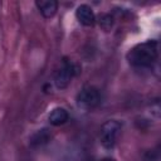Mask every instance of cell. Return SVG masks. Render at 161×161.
<instances>
[{
  "label": "cell",
  "mask_w": 161,
  "mask_h": 161,
  "mask_svg": "<svg viewBox=\"0 0 161 161\" xmlns=\"http://www.w3.org/2000/svg\"><path fill=\"white\" fill-rule=\"evenodd\" d=\"M158 58V43L147 40L135 45L127 54L128 63L135 68H150Z\"/></svg>",
  "instance_id": "6da1fadb"
},
{
  "label": "cell",
  "mask_w": 161,
  "mask_h": 161,
  "mask_svg": "<svg viewBox=\"0 0 161 161\" xmlns=\"http://www.w3.org/2000/svg\"><path fill=\"white\" fill-rule=\"evenodd\" d=\"M102 101L101 91L93 86H87L77 94V104L83 109H93Z\"/></svg>",
  "instance_id": "3957f363"
},
{
  "label": "cell",
  "mask_w": 161,
  "mask_h": 161,
  "mask_svg": "<svg viewBox=\"0 0 161 161\" xmlns=\"http://www.w3.org/2000/svg\"><path fill=\"white\" fill-rule=\"evenodd\" d=\"M101 161H116V160L112 158V157H104V158H102Z\"/></svg>",
  "instance_id": "9c48e42d"
},
{
  "label": "cell",
  "mask_w": 161,
  "mask_h": 161,
  "mask_svg": "<svg viewBox=\"0 0 161 161\" xmlns=\"http://www.w3.org/2000/svg\"><path fill=\"white\" fill-rule=\"evenodd\" d=\"M50 140H52V132L48 128H42L30 136L29 143L33 148H38V147H43V146L48 145L50 142Z\"/></svg>",
  "instance_id": "8992f818"
},
{
  "label": "cell",
  "mask_w": 161,
  "mask_h": 161,
  "mask_svg": "<svg viewBox=\"0 0 161 161\" xmlns=\"http://www.w3.org/2000/svg\"><path fill=\"white\" fill-rule=\"evenodd\" d=\"M75 16L78 21L84 26H93L96 23V15L92 10V8L87 4H82L75 10Z\"/></svg>",
  "instance_id": "5b68a950"
},
{
  "label": "cell",
  "mask_w": 161,
  "mask_h": 161,
  "mask_svg": "<svg viewBox=\"0 0 161 161\" xmlns=\"http://www.w3.org/2000/svg\"><path fill=\"white\" fill-rule=\"evenodd\" d=\"M68 118L69 114L63 107H57L49 113V123L52 126H62L68 121Z\"/></svg>",
  "instance_id": "ba28073f"
},
{
  "label": "cell",
  "mask_w": 161,
  "mask_h": 161,
  "mask_svg": "<svg viewBox=\"0 0 161 161\" xmlns=\"http://www.w3.org/2000/svg\"><path fill=\"white\" fill-rule=\"evenodd\" d=\"M121 128H122V125L116 119H109L102 126L99 138H101V143L104 148L112 150L114 147L117 138L119 136Z\"/></svg>",
  "instance_id": "7a4b0ae2"
},
{
  "label": "cell",
  "mask_w": 161,
  "mask_h": 161,
  "mask_svg": "<svg viewBox=\"0 0 161 161\" xmlns=\"http://www.w3.org/2000/svg\"><path fill=\"white\" fill-rule=\"evenodd\" d=\"M35 4L39 11L42 13V15L47 19L53 18L58 10V1L55 0H40V1H36Z\"/></svg>",
  "instance_id": "52a82bcc"
},
{
  "label": "cell",
  "mask_w": 161,
  "mask_h": 161,
  "mask_svg": "<svg viewBox=\"0 0 161 161\" xmlns=\"http://www.w3.org/2000/svg\"><path fill=\"white\" fill-rule=\"evenodd\" d=\"M77 73V67L68 60L67 58L63 59L62 65L57 69L55 74H54V84L58 89H64L69 86V83L72 82L73 77Z\"/></svg>",
  "instance_id": "277c9868"
}]
</instances>
